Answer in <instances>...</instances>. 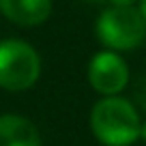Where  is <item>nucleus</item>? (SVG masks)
<instances>
[{
	"instance_id": "nucleus-1",
	"label": "nucleus",
	"mask_w": 146,
	"mask_h": 146,
	"mask_svg": "<svg viewBox=\"0 0 146 146\" xmlns=\"http://www.w3.org/2000/svg\"><path fill=\"white\" fill-rule=\"evenodd\" d=\"M90 129L103 146H131L140 137L142 120L131 101L112 95L95 103L90 112Z\"/></svg>"
},
{
	"instance_id": "nucleus-2",
	"label": "nucleus",
	"mask_w": 146,
	"mask_h": 146,
	"mask_svg": "<svg viewBox=\"0 0 146 146\" xmlns=\"http://www.w3.org/2000/svg\"><path fill=\"white\" fill-rule=\"evenodd\" d=\"M97 36L114 52L135 50L146 39V19L135 7H110L97 19Z\"/></svg>"
},
{
	"instance_id": "nucleus-3",
	"label": "nucleus",
	"mask_w": 146,
	"mask_h": 146,
	"mask_svg": "<svg viewBox=\"0 0 146 146\" xmlns=\"http://www.w3.org/2000/svg\"><path fill=\"white\" fill-rule=\"evenodd\" d=\"M41 75V58L30 43L22 39L0 41V86L19 92L35 86Z\"/></svg>"
},
{
	"instance_id": "nucleus-4",
	"label": "nucleus",
	"mask_w": 146,
	"mask_h": 146,
	"mask_svg": "<svg viewBox=\"0 0 146 146\" xmlns=\"http://www.w3.org/2000/svg\"><path fill=\"white\" fill-rule=\"evenodd\" d=\"M88 82L103 97L118 95L129 82V69L116 52H99L88 64Z\"/></svg>"
},
{
	"instance_id": "nucleus-5",
	"label": "nucleus",
	"mask_w": 146,
	"mask_h": 146,
	"mask_svg": "<svg viewBox=\"0 0 146 146\" xmlns=\"http://www.w3.org/2000/svg\"><path fill=\"white\" fill-rule=\"evenodd\" d=\"M0 13L17 26H39L52 13V0H0Z\"/></svg>"
},
{
	"instance_id": "nucleus-6",
	"label": "nucleus",
	"mask_w": 146,
	"mask_h": 146,
	"mask_svg": "<svg viewBox=\"0 0 146 146\" xmlns=\"http://www.w3.org/2000/svg\"><path fill=\"white\" fill-rule=\"evenodd\" d=\"M0 146H41L39 129L19 114L0 116Z\"/></svg>"
},
{
	"instance_id": "nucleus-7",
	"label": "nucleus",
	"mask_w": 146,
	"mask_h": 146,
	"mask_svg": "<svg viewBox=\"0 0 146 146\" xmlns=\"http://www.w3.org/2000/svg\"><path fill=\"white\" fill-rule=\"evenodd\" d=\"M135 95H137V101H140V105L146 110V80L137 86V90H135Z\"/></svg>"
},
{
	"instance_id": "nucleus-8",
	"label": "nucleus",
	"mask_w": 146,
	"mask_h": 146,
	"mask_svg": "<svg viewBox=\"0 0 146 146\" xmlns=\"http://www.w3.org/2000/svg\"><path fill=\"white\" fill-rule=\"evenodd\" d=\"M112 7H133L135 0H108Z\"/></svg>"
},
{
	"instance_id": "nucleus-9",
	"label": "nucleus",
	"mask_w": 146,
	"mask_h": 146,
	"mask_svg": "<svg viewBox=\"0 0 146 146\" xmlns=\"http://www.w3.org/2000/svg\"><path fill=\"white\" fill-rule=\"evenodd\" d=\"M137 9H140V13H142V17L146 19V0H140V7H137Z\"/></svg>"
},
{
	"instance_id": "nucleus-10",
	"label": "nucleus",
	"mask_w": 146,
	"mask_h": 146,
	"mask_svg": "<svg viewBox=\"0 0 146 146\" xmlns=\"http://www.w3.org/2000/svg\"><path fill=\"white\" fill-rule=\"evenodd\" d=\"M140 137H142V140L146 142V120L142 123V131H140Z\"/></svg>"
},
{
	"instance_id": "nucleus-11",
	"label": "nucleus",
	"mask_w": 146,
	"mask_h": 146,
	"mask_svg": "<svg viewBox=\"0 0 146 146\" xmlns=\"http://www.w3.org/2000/svg\"><path fill=\"white\" fill-rule=\"evenodd\" d=\"M86 2H108V0H86Z\"/></svg>"
}]
</instances>
